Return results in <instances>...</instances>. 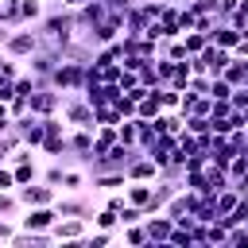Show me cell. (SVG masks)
I'll return each mask as SVG.
<instances>
[{"label": "cell", "mask_w": 248, "mask_h": 248, "mask_svg": "<svg viewBox=\"0 0 248 248\" xmlns=\"http://www.w3.org/2000/svg\"><path fill=\"white\" fill-rule=\"evenodd\" d=\"M19 209V198H16V190H0V217H12Z\"/></svg>", "instance_id": "cell-27"}, {"label": "cell", "mask_w": 248, "mask_h": 248, "mask_svg": "<svg viewBox=\"0 0 248 248\" xmlns=\"http://www.w3.org/2000/svg\"><path fill=\"white\" fill-rule=\"evenodd\" d=\"M124 178H128V182H155V178H159V163L140 151V155L124 167Z\"/></svg>", "instance_id": "cell-7"}, {"label": "cell", "mask_w": 248, "mask_h": 248, "mask_svg": "<svg viewBox=\"0 0 248 248\" xmlns=\"http://www.w3.org/2000/svg\"><path fill=\"white\" fill-rule=\"evenodd\" d=\"M229 93H232V85H229L225 78H213V81H209V93H205V97H209V101H229Z\"/></svg>", "instance_id": "cell-24"}, {"label": "cell", "mask_w": 248, "mask_h": 248, "mask_svg": "<svg viewBox=\"0 0 248 248\" xmlns=\"http://www.w3.org/2000/svg\"><path fill=\"white\" fill-rule=\"evenodd\" d=\"M43 19V4L39 0H19V23H39Z\"/></svg>", "instance_id": "cell-20"}, {"label": "cell", "mask_w": 248, "mask_h": 248, "mask_svg": "<svg viewBox=\"0 0 248 248\" xmlns=\"http://www.w3.org/2000/svg\"><path fill=\"white\" fill-rule=\"evenodd\" d=\"M205 43H209L205 31H182V46H186V54H198Z\"/></svg>", "instance_id": "cell-21"}, {"label": "cell", "mask_w": 248, "mask_h": 248, "mask_svg": "<svg viewBox=\"0 0 248 248\" xmlns=\"http://www.w3.org/2000/svg\"><path fill=\"white\" fill-rule=\"evenodd\" d=\"M12 174H16V186H27V182H39V178H43V174H39V167H35V159L16 163V167H12Z\"/></svg>", "instance_id": "cell-18"}, {"label": "cell", "mask_w": 248, "mask_h": 248, "mask_svg": "<svg viewBox=\"0 0 248 248\" xmlns=\"http://www.w3.org/2000/svg\"><path fill=\"white\" fill-rule=\"evenodd\" d=\"M54 240H66V244H81L85 240V217H58L54 229H50Z\"/></svg>", "instance_id": "cell-8"}, {"label": "cell", "mask_w": 248, "mask_h": 248, "mask_svg": "<svg viewBox=\"0 0 248 248\" xmlns=\"http://www.w3.org/2000/svg\"><path fill=\"white\" fill-rule=\"evenodd\" d=\"M159 108H163V105H159V89H147V93L136 101V116H143V120H151Z\"/></svg>", "instance_id": "cell-17"}, {"label": "cell", "mask_w": 248, "mask_h": 248, "mask_svg": "<svg viewBox=\"0 0 248 248\" xmlns=\"http://www.w3.org/2000/svg\"><path fill=\"white\" fill-rule=\"evenodd\" d=\"M170 151H174V136H167V132H159V136H155V140H151V143L143 147V155H151V159H155L159 167H163V163L170 159Z\"/></svg>", "instance_id": "cell-11"}, {"label": "cell", "mask_w": 248, "mask_h": 248, "mask_svg": "<svg viewBox=\"0 0 248 248\" xmlns=\"http://www.w3.org/2000/svg\"><path fill=\"white\" fill-rule=\"evenodd\" d=\"M39 155L62 159V155H66V132H46V136H43V143H39Z\"/></svg>", "instance_id": "cell-14"}, {"label": "cell", "mask_w": 248, "mask_h": 248, "mask_svg": "<svg viewBox=\"0 0 248 248\" xmlns=\"http://www.w3.org/2000/svg\"><path fill=\"white\" fill-rule=\"evenodd\" d=\"M229 105H232L236 112H244V108H248V85H236V89L229 93Z\"/></svg>", "instance_id": "cell-29"}, {"label": "cell", "mask_w": 248, "mask_h": 248, "mask_svg": "<svg viewBox=\"0 0 248 248\" xmlns=\"http://www.w3.org/2000/svg\"><path fill=\"white\" fill-rule=\"evenodd\" d=\"M190 58H182V62H174V74H170V85L174 89H186V81H190Z\"/></svg>", "instance_id": "cell-22"}, {"label": "cell", "mask_w": 248, "mask_h": 248, "mask_svg": "<svg viewBox=\"0 0 248 248\" xmlns=\"http://www.w3.org/2000/svg\"><path fill=\"white\" fill-rule=\"evenodd\" d=\"M39 43H43V39H39V31H35V27H31V31H16V27H12V31H8V39H4V46H0V50H4V54H12V58H19V62H23V58H31V54H35V50H39Z\"/></svg>", "instance_id": "cell-2"}, {"label": "cell", "mask_w": 248, "mask_h": 248, "mask_svg": "<svg viewBox=\"0 0 248 248\" xmlns=\"http://www.w3.org/2000/svg\"><path fill=\"white\" fill-rule=\"evenodd\" d=\"M54 221H58L54 202H50V205H27V217L19 221V229H27V232H50Z\"/></svg>", "instance_id": "cell-4"}, {"label": "cell", "mask_w": 248, "mask_h": 248, "mask_svg": "<svg viewBox=\"0 0 248 248\" xmlns=\"http://www.w3.org/2000/svg\"><path fill=\"white\" fill-rule=\"evenodd\" d=\"M232 54H236V58H248V35H240V43L232 46Z\"/></svg>", "instance_id": "cell-33"}, {"label": "cell", "mask_w": 248, "mask_h": 248, "mask_svg": "<svg viewBox=\"0 0 248 248\" xmlns=\"http://www.w3.org/2000/svg\"><path fill=\"white\" fill-rule=\"evenodd\" d=\"M62 170H66V167H62V159H58L54 167H46V174H43V182H50V186L58 190V186H62Z\"/></svg>", "instance_id": "cell-30"}, {"label": "cell", "mask_w": 248, "mask_h": 248, "mask_svg": "<svg viewBox=\"0 0 248 248\" xmlns=\"http://www.w3.org/2000/svg\"><path fill=\"white\" fill-rule=\"evenodd\" d=\"M54 209H58V217H93V202L89 198H81V194H66V198H54Z\"/></svg>", "instance_id": "cell-10"}, {"label": "cell", "mask_w": 248, "mask_h": 248, "mask_svg": "<svg viewBox=\"0 0 248 248\" xmlns=\"http://www.w3.org/2000/svg\"><path fill=\"white\" fill-rule=\"evenodd\" d=\"M209 81H213L209 74H190V81H186L182 93H202V97H205V93H209Z\"/></svg>", "instance_id": "cell-23"}, {"label": "cell", "mask_w": 248, "mask_h": 248, "mask_svg": "<svg viewBox=\"0 0 248 248\" xmlns=\"http://www.w3.org/2000/svg\"><path fill=\"white\" fill-rule=\"evenodd\" d=\"M85 186H89V174H85V170H74V167L62 170V186H58V190H66V194H81Z\"/></svg>", "instance_id": "cell-15"}, {"label": "cell", "mask_w": 248, "mask_h": 248, "mask_svg": "<svg viewBox=\"0 0 248 248\" xmlns=\"http://www.w3.org/2000/svg\"><path fill=\"white\" fill-rule=\"evenodd\" d=\"M236 244H248V225L240 221V225H229V240H225V248H236Z\"/></svg>", "instance_id": "cell-25"}, {"label": "cell", "mask_w": 248, "mask_h": 248, "mask_svg": "<svg viewBox=\"0 0 248 248\" xmlns=\"http://www.w3.org/2000/svg\"><path fill=\"white\" fill-rule=\"evenodd\" d=\"M85 70H89V62L62 58V62L54 66V74H50V85L62 89V93H81V85H85Z\"/></svg>", "instance_id": "cell-1"}, {"label": "cell", "mask_w": 248, "mask_h": 248, "mask_svg": "<svg viewBox=\"0 0 248 248\" xmlns=\"http://www.w3.org/2000/svg\"><path fill=\"white\" fill-rule=\"evenodd\" d=\"M132 4H136V0H105V8H108V12H128Z\"/></svg>", "instance_id": "cell-32"}, {"label": "cell", "mask_w": 248, "mask_h": 248, "mask_svg": "<svg viewBox=\"0 0 248 248\" xmlns=\"http://www.w3.org/2000/svg\"><path fill=\"white\" fill-rule=\"evenodd\" d=\"M16 198H19V205H50L54 198H58V190L50 186V182H27V186H16Z\"/></svg>", "instance_id": "cell-5"}, {"label": "cell", "mask_w": 248, "mask_h": 248, "mask_svg": "<svg viewBox=\"0 0 248 248\" xmlns=\"http://www.w3.org/2000/svg\"><path fill=\"white\" fill-rule=\"evenodd\" d=\"M93 229H108V232H116V229H120V213L108 209V205L93 209Z\"/></svg>", "instance_id": "cell-19"}, {"label": "cell", "mask_w": 248, "mask_h": 248, "mask_svg": "<svg viewBox=\"0 0 248 248\" xmlns=\"http://www.w3.org/2000/svg\"><path fill=\"white\" fill-rule=\"evenodd\" d=\"M143 229H147V248H163L167 244V236H170V229H174V221L167 217V213H147L143 217Z\"/></svg>", "instance_id": "cell-9"}, {"label": "cell", "mask_w": 248, "mask_h": 248, "mask_svg": "<svg viewBox=\"0 0 248 248\" xmlns=\"http://www.w3.org/2000/svg\"><path fill=\"white\" fill-rule=\"evenodd\" d=\"M221 78H225L232 89H236V85H244V81H248V58H236V54H232V58H229V66L221 70Z\"/></svg>", "instance_id": "cell-13"}, {"label": "cell", "mask_w": 248, "mask_h": 248, "mask_svg": "<svg viewBox=\"0 0 248 248\" xmlns=\"http://www.w3.org/2000/svg\"><path fill=\"white\" fill-rule=\"evenodd\" d=\"M120 236H124V244H128V248H143V244H151V240H147V229H143V221L120 225Z\"/></svg>", "instance_id": "cell-16"}, {"label": "cell", "mask_w": 248, "mask_h": 248, "mask_svg": "<svg viewBox=\"0 0 248 248\" xmlns=\"http://www.w3.org/2000/svg\"><path fill=\"white\" fill-rule=\"evenodd\" d=\"M58 4H62V8H70V12H78V8H85L89 0H58Z\"/></svg>", "instance_id": "cell-34"}, {"label": "cell", "mask_w": 248, "mask_h": 248, "mask_svg": "<svg viewBox=\"0 0 248 248\" xmlns=\"http://www.w3.org/2000/svg\"><path fill=\"white\" fill-rule=\"evenodd\" d=\"M81 244H89V248H105V244H112V232H108V229H93V232H85Z\"/></svg>", "instance_id": "cell-26"}, {"label": "cell", "mask_w": 248, "mask_h": 248, "mask_svg": "<svg viewBox=\"0 0 248 248\" xmlns=\"http://www.w3.org/2000/svg\"><path fill=\"white\" fill-rule=\"evenodd\" d=\"M12 97H16V78L0 74V101H12Z\"/></svg>", "instance_id": "cell-31"}, {"label": "cell", "mask_w": 248, "mask_h": 248, "mask_svg": "<svg viewBox=\"0 0 248 248\" xmlns=\"http://www.w3.org/2000/svg\"><path fill=\"white\" fill-rule=\"evenodd\" d=\"M209 43H217V46H225V50H232V46L240 43V31H236L232 23H225V19H221V23H217V27L209 31Z\"/></svg>", "instance_id": "cell-12"}, {"label": "cell", "mask_w": 248, "mask_h": 248, "mask_svg": "<svg viewBox=\"0 0 248 248\" xmlns=\"http://www.w3.org/2000/svg\"><path fill=\"white\" fill-rule=\"evenodd\" d=\"M62 97H66V93H62V89H54V85L46 81V85H39L27 101H31V112H35V116H50V112H58V108H62Z\"/></svg>", "instance_id": "cell-3"}, {"label": "cell", "mask_w": 248, "mask_h": 248, "mask_svg": "<svg viewBox=\"0 0 248 248\" xmlns=\"http://www.w3.org/2000/svg\"><path fill=\"white\" fill-rule=\"evenodd\" d=\"M116 213H120V225H132V221H143V209H140V205H132V202H124V205H120Z\"/></svg>", "instance_id": "cell-28"}, {"label": "cell", "mask_w": 248, "mask_h": 248, "mask_svg": "<svg viewBox=\"0 0 248 248\" xmlns=\"http://www.w3.org/2000/svg\"><path fill=\"white\" fill-rule=\"evenodd\" d=\"M93 132H97V128H74V132L66 128V151H74L85 167H89V159H93V155H89V151H93Z\"/></svg>", "instance_id": "cell-6"}]
</instances>
